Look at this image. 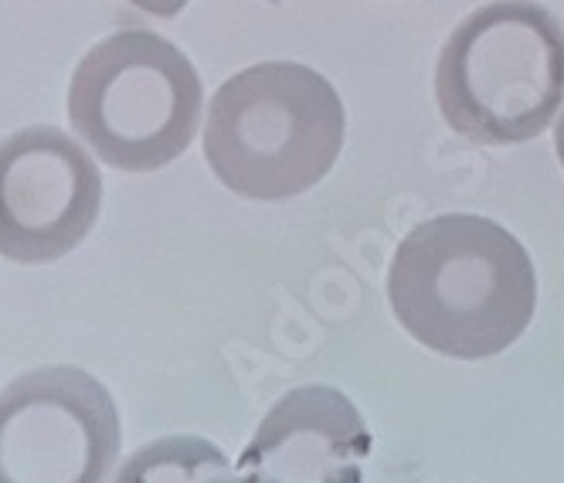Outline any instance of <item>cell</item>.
<instances>
[{
    "mask_svg": "<svg viewBox=\"0 0 564 483\" xmlns=\"http://www.w3.org/2000/svg\"><path fill=\"white\" fill-rule=\"evenodd\" d=\"M388 303L419 344L479 361L528 331L538 276L528 249L497 222L438 215L398 246L388 266Z\"/></svg>",
    "mask_w": 564,
    "mask_h": 483,
    "instance_id": "1",
    "label": "cell"
},
{
    "mask_svg": "<svg viewBox=\"0 0 564 483\" xmlns=\"http://www.w3.org/2000/svg\"><path fill=\"white\" fill-rule=\"evenodd\" d=\"M344 133V103L324 75L300 62H262L212 96L205 160L241 197L290 201L330 174Z\"/></svg>",
    "mask_w": 564,
    "mask_h": 483,
    "instance_id": "2",
    "label": "cell"
},
{
    "mask_svg": "<svg viewBox=\"0 0 564 483\" xmlns=\"http://www.w3.org/2000/svg\"><path fill=\"white\" fill-rule=\"evenodd\" d=\"M446 124L487 147L541 137L564 99V28L534 0H497L473 11L435 65Z\"/></svg>",
    "mask_w": 564,
    "mask_h": 483,
    "instance_id": "3",
    "label": "cell"
},
{
    "mask_svg": "<svg viewBox=\"0 0 564 483\" xmlns=\"http://www.w3.org/2000/svg\"><path fill=\"white\" fill-rule=\"evenodd\" d=\"M205 89L191 58L143 28L102 37L75 65L68 119L106 168L147 174L177 160L200 124Z\"/></svg>",
    "mask_w": 564,
    "mask_h": 483,
    "instance_id": "4",
    "label": "cell"
},
{
    "mask_svg": "<svg viewBox=\"0 0 564 483\" xmlns=\"http://www.w3.org/2000/svg\"><path fill=\"white\" fill-rule=\"evenodd\" d=\"M123 429L109 388L72 365L0 388V483H106Z\"/></svg>",
    "mask_w": 564,
    "mask_h": 483,
    "instance_id": "5",
    "label": "cell"
},
{
    "mask_svg": "<svg viewBox=\"0 0 564 483\" xmlns=\"http://www.w3.org/2000/svg\"><path fill=\"white\" fill-rule=\"evenodd\" d=\"M102 174L86 143L37 124L0 140V259L48 266L96 228Z\"/></svg>",
    "mask_w": 564,
    "mask_h": 483,
    "instance_id": "6",
    "label": "cell"
},
{
    "mask_svg": "<svg viewBox=\"0 0 564 483\" xmlns=\"http://www.w3.org/2000/svg\"><path fill=\"white\" fill-rule=\"evenodd\" d=\"M371 432L354 401L327 385L282 395L238 457L241 483H365Z\"/></svg>",
    "mask_w": 564,
    "mask_h": 483,
    "instance_id": "7",
    "label": "cell"
},
{
    "mask_svg": "<svg viewBox=\"0 0 564 483\" xmlns=\"http://www.w3.org/2000/svg\"><path fill=\"white\" fill-rule=\"evenodd\" d=\"M228 457L205 436H160L140 447L112 483H235Z\"/></svg>",
    "mask_w": 564,
    "mask_h": 483,
    "instance_id": "8",
    "label": "cell"
},
{
    "mask_svg": "<svg viewBox=\"0 0 564 483\" xmlns=\"http://www.w3.org/2000/svg\"><path fill=\"white\" fill-rule=\"evenodd\" d=\"M130 4L153 14V18H174L187 8V0H130Z\"/></svg>",
    "mask_w": 564,
    "mask_h": 483,
    "instance_id": "9",
    "label": "cell"
},
{
    "mask_svg": "<svg viewBox=\"0 0 564 483\" xmlns=\"http://www.w3.org/2000/svg\"><path fill=\"white\" fill-rule=\"evenodd\" d=\"M554 147H557L561 168H564V112H561V119H557V130H554Z\"/></svg>",
    "mask_w": 564,
    "mask_h": 483,
    "instance_id": "10",
    "label": "cell"
},
{
    "mask_svg": "<svg viewBox=\"0 0 564 483\" xmlns=\"http://www.w3.org/2000/svg\"><path fill=\"white\" fill-rule=\"evenodd\" d=\"M269 4H282V0H269Z\"/></svg>",
    "mask_w": 564,
    "mask_h": 483,
    "instance_id": "11",
    "label": "cell"
}]
</instances>
